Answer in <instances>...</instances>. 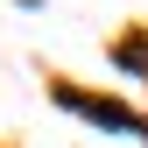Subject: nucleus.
<instances>
[{"mask_svg": "<svg viewBox=\"0 0 148 148\" xmlns=\"http://www.w3.org/2000/svg\"><path fill=\"white\" fill-rule=\"evenodd\" d=\"M57 99L71 106V113H85V120H99V127H113V134H148L141 127V113H127V106H113V99H92V92H57Z\"/></svg>", "mask_w": 148, "mask_h": 148, "instance_id": "nucleus-1", "label": "nucleus"}]
</instances>
